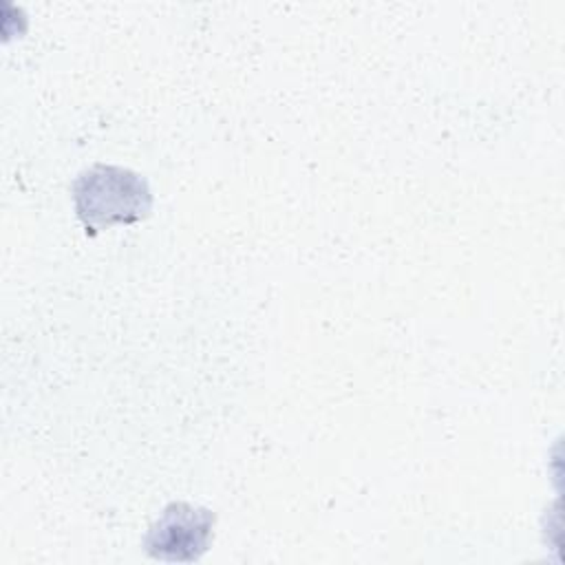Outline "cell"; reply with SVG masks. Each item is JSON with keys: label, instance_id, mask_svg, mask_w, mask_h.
Returning <instances> with one entry per match:
<instances>
[{"label": "cell", "instance_id": "obj_2", "mask_svg": "<svg viewBox=\"0 0 565 565\" xmlns=\"http://www.w3.org/2000/svg\"><path fill=\"white\" fill-rule=\"evenodd\" d=\"M216 514L185 501L168 503L143 536V552L163 563H196L210 550Z\"/></svg>", "mask_w": 565, "mask_h": 565}, {"label": "cell", "instance_id": "obj_1", "mask_svg": "<svg viewBox=\"0 0 565 565\" xmlns=\"http://www.w3.org/2000/svg\"><path fill=\"white\" fill-rule=\"evenodd\" d=\"M73 205L88 236L115 223H139L152 210L148 181L121 166L93 163L73 181Z\"/></svg>", "mask_w": 565, "mask_h": 565}]
</instances>
